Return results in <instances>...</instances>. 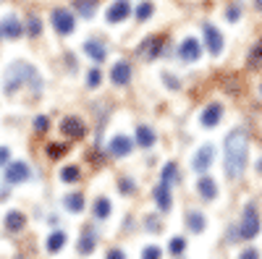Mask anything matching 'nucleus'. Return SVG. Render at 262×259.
<instances>
[{"instance_id":"obj_2","label":"nucleus","mask_w":262,"mask_h":259,"mask_svg":"<svg viewBox=\"0 0 262 259\" xmlns=\"http://www.w3.org/2000/svg\"><path fill=\"white\" fill-rule=\"evenodd\" d=\"M21 86H29L32 92H39V89H42L39 71L32 66V63H27V60L11 63L8 71H6V86H3V89H6L8 95H13V92L21 89Z\"/></svg>"},{"instance_id":"obj_35","label":"nucleus","mask_w":262,"mask_h":259,"mask_svg":"<svg viewBox=\"0 0 262 259\" xmlns=\"http://www.w3.org/2000/svg\"><path fill=\"white\" fill-rule=\"evenodd\" d=\"M252 66H254V63H259L262 60V42H257V45H254V50H252Z\"/></svg>"},{"instance_id":"obj_17","label":"nucleus","mask_w":262,"mask_h":259,"mask_svg":"<svg viewBox=\"0 0 262 259\" xmlns=\"http://www.w3.org/2000/svg\"><path fill=\"white\" fill-rule=\"evenodd\" d=\"M196 191H200L207 202H212V199L217 197V186H215V181H212L210 176H202L200 181H196Z\"/></svg>"},{"instance_id":"obj_8","label":"nucleus","mask_w":262,"mask_h":259,"mask_svg":"<svg viewBox=\"0 0 262 259\" xmlns=\"http://www.w3.org/2000/svg\"><path fill=\"white\" fill-rule=\"evenodd\" d=\"M60 131H63V136H69V139H84V134H86V126L79 121V118H63V123H60Z\"/></svg>"},{"instance_id":"obj_47","label":"nucleus","mask_w":262,"mask_h":259,"mask_svg":"<svg viewBox=\"0 0 262 259\" xmlns=\"http://www.w3.org/2000/svg\"><path fill=\"white\" fill-rule=\"evenodd\" d=\"M259 92H262V86H259Z\"/></svg>"},{"instance_id":"obj_11","label":"nucleus","mask_w":262,"mask_h":259,"mask_svg":"<svg viewBox=\"0 0 262 259\" xmlns=\"http://www.w3.org/2000/svg\"><path fill=\"white\" fill-rule=\"evenodd\" d=\"M212 155H215V147L212 144H205V147H200L196 149V155H194V170H205V168H210V162H212Z\"/></svg>"},{"instance_id":"obj_30","label":"nucleus","mask_w":262,"mask_h":259,"mask_svg":"<svg viewBox=\"0 0 262 259\" xmlns=\"http://www.w3.org/2000/svg\"><path fill=\"white\" fill-rule=\"evenodd\" d=\"M27 29H29V34H32V37L42 34V21H39L37 16H29V21H27Z\"/></svg>"},{"instance_id":"obj_40","label":"nucleus","mask_w":262,"mask_h":259,"mask_svg":"<svg viewBox=\"0 0 262 259\" xmlns=\"http://www.w3.org/2000/svg\"><path fill=\"white\" fill-rule=\"evenodd\" d=\"M105 259H126V254L121 251V249H113V251H107V256Z\"/></svg>"},{"instance_id":"obj_18","label":"nucleus","mask_w":262,"mask_h":259,"mask_svg":"<svg viewBox=\"0 0 262 259\" xmlns=\"http://www.w3.org/2000/svg\"><path fill=\"white\" fill-rule=\"evenodd\" d=\"M95 246H97V236H95L92 228H86L84 236H81V241H79V254H92Z\"/></svg>"},{"instance_id":"obj_34","label":"nucleus","mask_w":262,"mask_h":259,"mask_svg":"<svg viewBox=\"0 0 262 259\" xmlns=\"http://www.w3.org/2000/svg\"><path fill=\"white\" fill-rule=\"evenodd\" d=\"M48 155L50 157H60V155H66V147L63 144H50L48 147Z\"/></svg>"},{"instance_id":"obj_15","label":"nucleus","mask_w":262,"mask_h":259,"mask_svg":"<svg viewBox=\"0 0 262 259\" xmlns=\"http://www.w3.org/2000/svg\"><path fill=\"white\" fill-rule=\"evenodd\" d=\"M0 32H3V37L16 39V37L24 34V27H21V21H18L16 16H8V18L3 21V24H0Z\"/></svg>"},{"instance_id":"obj_20","label":"nucleus","mask_w":262,"mask_h":259,"mask_svg":"<svg viewBox=\"0 0 262 259\" xmlns=\"http://www.w3.org/2000/svg\"><path fill=\"white\" fill-rule=\"evenodd\" d=\"M84 53H86V58H92V60H97V63H102L105 60V48L100 45L97 39H90L84 45Z\"/></svg>"},{"instance_id":"obj_23","label":"nucleus","mask_w":262,"mask_h":259,"mask_svg":"<svg viewBox=\"0 0 262 259\" xmlns=\"http://www.w3.org/2000/svg\"><path fill=\"white\" fill-rule=\"evenodd\" d=\"M81 178V170L76 168V165H66L63 170H60V181L63 183H76Z\"/></svg>"},{"instance_id":"obj_1","label":"nucleus","mask_w":262,"mask_h":259,"mask_svg":"<svg viewBox=\"0 0 262 259\" xmlns=\"http://www.w3.org/2000/svg\"><path fill=\"white\" fill-rule=\"evenodd\" d=\"M223 152H226V160H223L226 176L228 178H238L244 173V168H247V155H249V142H247L244 128H233V131L226 136Z\"/></svg>"},{"instance_id":"obj_38","label":"nucleus","mask_w":262,"mask_h":259,"mask_svg":"<svg viewBox=\"0 0 262 259\" xmlns=\"http://www.w3.org/2000/svg\"><path fill=\"white\" fill-rule=\"evenodd\" d=\"M238 259H259V251L257 249H244Z\"/></svg>"},{"instance_id":"obj_9","label":"nucleus","mask_w":262,"mask_h":259,"mask_svg":"<svg viewBox=\"0 0 262 259\" xmlns=\"http://www.w3.org/2000/svg\"><path fill=\"white\" fill-rule=\"evenodd\" d=\"M221 115H223V107L217 105V102H212V105H207L205 110H202V115H200V123H202L205 128H212V126H217V123H221Z\"/></svg>"},{"instance_id":"obj_21","label":"nucleus","mask_w":262,"mask_h":259,"mask_svg":"<svg viewBox=\"0 0 262 259\" xmlns=\"http://www.w3.org/2000/svg\"><path fill=\"white\" fill-rule=\"evenodd\" d=\"M137 144L139 147H152L155 144V131L149 126H137Z\"/></svg>"},{"instance_id":"obj_29","label":"nucleus","mask_w":262,"mask_h":259,"mask_svg":"<svg viewBox=\"0 0 262 259\" xmlns=\"http://www.w3.org/2000/svg\"><path fill=\"white\" fill-rule=\"evenodd\" d=\"M152 13H155V6H152V3H142V6L137 8V18H139V21H147Z\"/></svg>"},{"instance_id":"obj_14","label":"nucleus","mask_w":262,"mask_h":259,"mask_svg":"<svg viewBox=\"0 0 262 259\" xmlns=\"http://www.w3.org/2000/svg\"><path fill=\"white\" fill-rule=\"evenodd\" d=\"M131 139L128 136H123V134H118V136H113L111 139V155H116V157H123V155H128L131 152Z\"/></svg>"},{"instance_id":"obj_12","label":"nucleus","mask_w":262,"mask_h":259,"mask_svg":"<svg viewBox=\"0 0 262 259\" xmlns=\"http://www.w3.org/2000/svg\"><path fill=\"white\" fill-rule=\"evenodd\" d=\"M128 79H131V66L126 60H118L113 66V71H111V81L116 86H123V84H128Z\"/></svg>"},{"instance_id":"obj_26","label":"nucleus","mask_w":262,"mask_h":259,"mask_svg":"<svg viewBox=\"0 0 262 259\" xmlns=\"http://www.w3.org/2000/svg\"><path fill=\"white\" fill-rule=\"evenodd\" d=\"M66 209L69 212H81L84 209V197L81 194H69V197H66Z\"/></svg>"},{"instance_id":"obj_27","label":"nucleus","mask_w":262,"mask_h":259,"mask_svg":"<svg viewBox=\"0 0 262 259\" xmlns=\"http://www.w3.org/2000/svg\"><path fill=\"white\" fill-rule=\"evenodd\" d=\"M63 244H66V233H60V230H58V233H53L50 239H48V251H50V254H55V251H60V249H63Z\"/></svg>"},{"instance_id":"obj_45","label":"nucleus","mask_w":262,"mask_h":259,"mask_svg":"<svg viewBox=\"0 0 262 259\" xmlns=\"http://www.w3.org/2000/svg\"><path fill=\"white\" fill-rule=\"evenodd\" d=\"M257 173H259V176H262V160L257 162Z\"/></svg>"},{"instance_id":"obj_19","label":"nucleus","mask_w":262,"mask_h":259,"mask_svg":"<svg viewBox=\"0 0 262 259\" xmlns=\"http://www.w3.org/2000/svg\"><path fill=\"white\" fill-rule=\"evenodd\" d=\"M186 225H189L191 233H202L205 225H207V223H205V215H202V212H196V209H191V212L186 215Z\"/></svg>"},{"instance_id":"obj_25","label":"nucleus","mask_w":262,"mask_h":259,"mask_svg":"<svg viewBox=\"0 0 262 259\" xmlns=\"http://www.w3.org/2000/svg\"><path fill=\"white\" fill-rule=\"evenodd\" d=\"M76 11L84 16V18H92L95 16V0H74Z\"/></svg>"},{"instance_id":"obj_4","label":"nucleus","mask_w":262,"mask_h":259,"mask_svg":"<svg viewBox=\"0 0 262 259\" xmlns=\"http://www.w3.org/2000/svg\"><path fill=\"white\" fill-rule=\"evenodd\" d=\"M50 21H53V29H55L58 34H71L74 27H76L74 13H71V11H66V8H55L53 16H50Z\"/></svg>"},{"instance_id":"obj_41","label":"nucleus","mask_w":262,"mask_h":259,"mask_svg":"<svg viewBox=\"0 0 262 259\" xmlns=\"http://www.w3.org/2000/svg\"><path fill=\"white\" fill-rule=\"evenodd\" d=\"M163 76H165V81H168V86H170V89H176V86H179V81L173 79V74H163Z\"/></svg>"},{"instance_id":"obj_44","label":"nucleus","mask_w":262,"mask_h":259,"mask_svg":"<svg viewBox=\"0 0 262 259\" xmlns=\"http://www.w3.org/2000/svg\"><path fill=\"white\" fill-rule=\"evenodd\" d=\"M254 6H257V11H262V0H254Z\"/></svg>"},{"instance_id":"obj_42","label":"nucleus","mask_w":262,"mask_h":259,"mask_svg":"<svg viewBox=\"0 0 262 259\" xmlns=\"http://www.w3.org/2000/svg\"><path fill=\"white\" fill-rule=\"evenodd\" d=\"M228 18L231 21H238V8H228Z\"/></svg>"},{"instance_id":"obj_46","label":"nucleus","mask_w":262,"mask_h":259,"mask_svg":"<svg viewBox=\"0 0 262 259\" xmlns=\"http://www.w3.org/2000/svg\"><path fill=\"white\" fill-rule=\"evenodd\" d=\"M0 37H3V32H0Z\"/></svg>"},{"instance_id":"obj_3","label":"nucleus","mask_w":262,"mask_h":259,"mask_svg":"<svg viewBox=\"0 0 262 259\" xmlns=\"http://www.w3.org/2000/svg\"><path fill=\"white\" fill-rule=\"evenodd\" d=\"M238 233H242V239H254V236L259 233V215H257V207L254 204H247L244 207V215H242V228H238Z\"/></svg>"},{"instance_id":"obj_13","label":"nucleus","mask_w":262,"mask_h":259,"mask_svg":"<svg viewBox=\"0 0 262 259\" xmlns=\"http://www.w3.org/2000/svg\"><path fill=\"white\" fill-rule=\"evenodd\" d=\"M128 0H116V3L107 8V21H111V24H118V21H123L126 16H128Z\"/></svg>"},{"instance_id":"obj_22","label":"nucleus","mask_w":262,"mask_h":259,"mask_svg":"<svg viewBox=\"0 0 262 259\" xmlns=\"http://www.w3.org/2000/svg\"><path fill=\"white\" fill-rule=\"evenodd\" d=\"M24 223H27V218H24V212H8L6 215V228L8 230H21V228H24Z\"/></svg>"},{"instance_id":"obj_33","label":"nucleus","mask_w":262,"mask_h":259,"mask_svg":"<svg viewBox=\"0 0 262 259\" xmlns=\"http://www.w3.org/2000/svg\"><path fill=\"white\" fill-rule=\"evenodd\" d=\"M142 259H160V249L158 246H147L142 251Z\"/></svg>"},{"instance_id":"obj_24","label":"nucleus","mask_w":262,"mask_h":259,"mask_svg":"<svg viewBox=\"0 0 262 259\" xmlns=\"http://www.w3.org/2000/svg\"><path fill=\"white\" fill-rule=\"evenodd\" d=\"M107 215H111V199L100 197V199L95 202V218H97V220H105Z\"/></svg>"},{"instance_id":"obj_43","label":"nucleus","mask_w":262,"mask_h":259,"mask_svg":"<svg viewBox=\"0 0 262 259\" xmlns=\"http://www.w3.org/2000/svg\"><path fill=\"white\" fill-rule=\"evenodd\" d=\"M147 228H149V230H158V223H155V218H149V220H147Z\"/></svg>"},{"instance_id":"obj_16","label":"nucleus","mask_w":262,"mask_h":259,"mask_svg":"<svg viewBox=\"0 0 262 259\" xmlns=\"http://www.w3.org/2000/svg\"><path fill=\"white\" fill-rule=\"evenodd\" d=\"M170 189H168V183H158L155 186V204H158V209H163V212H168L170 209Z\"/></svg>"},{"instance_id":"obj_36","label":"nucleus","mask_w":262,"mask_h":259,"mask_svg":"<svg viewBox=\"0 0 262 259\" xmlns=\"http://www.w3.org/2000/svg\"><path fill=\"white\" fill-rule=\"evenodd\" d=\"M34 131H39V134L48 131V118H45V115H39V118L34 121Z\"/></svg>"},{"instance_id":"obj_5","label":"nucleus","mask_w":262,"mask_h":259,"mask_svg":"<svg viewBox=\"0 0 262 259\" xmlns=\"http://www.w3.org/2000/svg\"><path fill=\"white\" fill-rule=\"evenodd\" d=\"M163 48H165V37H147L142 45L137 48V53H139V58L144 55L147 60H155L163 53Z\"/></svg>"},{"instance_id":"obj_32","label":"nucleus","mask_w":262,"mask_h":259,"mask_svg":"<svg viewBox=\"0 0 262 259\" xmlns=\"http://www.w3.org/2000/svg\"><path fill=\"white\" fill-rule=\"evenodd\" d=\"M100 81H102V74H100L97 68H92L90 74H86V84H90V86H97Z\"/></svg>"},{"instance_id":"obj_7","label":"nucleus","mask_w":262,"mask_h":259,"mask_svg":"<svg viewBox=\"0 0 262 259\" xmlns=\"http://www.w3.org/2000/svg\"><path fill=\"white\" fill-rule=\"evenodd\" d=\"M29 176H32L29 165H27V162H21V160H16V162H11V165L6 168V181H8V183H21V181H29Z\"/></svg>"},{"instance_id":"obj_31","label":"nucleus","mask_w":262,"mask_h":259,"mask_svg":"<svg viewBox=\"0 0 262 259\" xmlns=\"http://www.w3.org/2000/svg\"><path fill=\"white\" fill-rule=\"evenodd\" d=\"M173 254H181L184 249H186V241L184 239H179V236H176V239H170V246H168Z\"/></svg>"},{"instance_id":"obj_37","label":"nucleus","mask_w":262,"mask_h":259,"mask_svg":"<svg viewBox=\"0 0 262 259\" xmlns=\"http://www.w3.org/2000/svg\"><path fill=\"white\" fill-rule=\"evenodd\" d=\"M118 191H121V194H131V191H134V183H131L128 178H123V181L118 183Z\"/></svg>"},{"instance_id":"obj_28","label":"nucleus","mask_w":262,"mask_h":259,"mask_svg":"<svg viewBox=\"0 0 262 259\" xmlns=\"http://www.w3.org/2000/svg\"><path fill=\"white\" fill-rule=\"evenodd\" d=\"M176 173H179V168H176V162H168L165 168H163V173H160V183H173L176 181Z\"/></svg>"},{"instance_id":"obj_39","label":"nucleus","mask_w":262,"mask_h":259,"mask_svg":"<svg viewBox=\"0 0 262 259\" xmlns=\"http://www.w3.org/2000/svg\"><path fill=\"white\" fill-rule=\"evenodd\" d=\"M11 160V152H8V147H0V165H6Z\"/></svg>"},{"instance_id":"obj_6","label":"nucleus","mask_w":262,"mask_h":259,"mask_svg":"<svg viewBox=\"0 0 262 259\" xmlns=\"http://www.w3.org/2000/svg\"><path fill=\"white\" fill-rule=\"evenodd\" d=\"M202 34H205V45H207L210 55H221V50H223V34L217 32L212 24H205Z\"/></svg>"},{"instance_id":"obj_10","label":"nucleus","mask_w":262,"mask_h":259,"mask_svg":"<svg viewBox=\"0 0 262 259\" xmlns=\"http://www.w3.org/2000/svg\"><path fill=\"white\" fill-rule=\"evenodd\" d=\"M202 55V48H200V42H196L194 37H189V39H184L181 42V48H179V58L181 60H196V58H200Z\"/></svg>"}]
</instances>
